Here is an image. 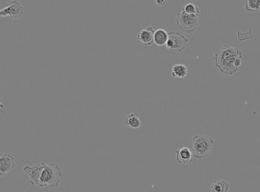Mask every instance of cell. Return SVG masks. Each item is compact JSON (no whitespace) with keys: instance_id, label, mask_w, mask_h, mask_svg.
Here are the masks:
<instances>
[{"instance_id":"obj_16","label":"cell","mask_w":260,"mask_h":192,"mask_svg":"<svg viewBox=\"0 0 260 192\" xmlns=\"http://www.w3.org/2000/svg\"><path fill=\"white\" fill-rule=\"evenodd\" d=\"M260 8V0H246L245 10L250 13H257Z\"/></svg>"},{"instance_id":"obj_13","label":"cell","mask_w":260,"mask_h":192,"mask_svg":"<svg viewBox=\"0 0 260 192\" xmlns=\"http://www.w3.org/2000/svg\"><path fill=\"white\" fill-rule=\"evenodd\" d=\"M229 184L223 180L216 179L210 187L211 192H228L229 191Z\"/></svg>"},{"instance_id":"obj_1","label":"cell","mask_w":260,"mask_h":192,"mask_svg":"<svg viewBox=\"0 0 260 192\" xmlns=\"http://www.w3.org/2000/svg\"><path fill=\"white\" fill-rule=\"evenodd\" d=\"M215 66L225 75H233L243 63V53L235 47L223 45L216 50L214 55Z\"/></svg>"},{"instance_id":"obj_8","label":"cell","mask_w":260,"mask_h":192,"mask_svg":"<svg viewBox=\"0 0 260 192\" xmlns=\"http://www.w3.org/2000/svg\"><path fill=\"white\" fill-rule=\"evenodd\" d=\"M14 160V157L8 152H4L0 155V178L14 169L16 166Z\"/></svg>"},{"instance_id":"obj_18","label":"cell","mask_w":260,"mask_h":192,"mask_svg":"<svg viewBox=\"0 0 260 192\" xmlns=\"http://www.w3.org/2000/svg\"><path fill=\"white\" fill-rule=\"evenodd\" d=\"M155 2L158 5H163V4H166V0H156Z\"/></svg>"},{"instance_id":"obj_12","label":"cell","mask_w":260,"mask_h":192,"mask_svg":"<svg viewBox=\"0 0 260 192\" xmlns=\"http://www.w3.org/2000/svg\"><path fill=\"white\" fill-rule=\"evenodd\" d=\"M189 69L186 65L183 64H177L174 65L172 69V76L174 78H184L188 75Z\"/></svg>"},{"instance_id":"obj_11","label":"cell","mask_w":260,"mask_h":192,"mask_svg":"<svg viewBox=\"0 0 260 192\" xmlns=\"http://www.w3.org/2000/svg\"><path fill=\"white\" fill-rule=\"evenodd\" d=\"M124 125L132 128H137L141 125V122L139 119L138 113H132L128 115L123 122Z\"/></svg>"},{"instance_id":"obj_17","label":"cell","mask_w":260,"mask_h":192,"mask_svg":"<svg viewBox=\"0 0 260 192\" xmlns=\"http://www.w3.org/2000/svg\"><path fill=\"white\" fill-rule=\"evenodd\" d=\"M4 116H5V107L4 104L0 101V121L4 119Z\"/></svg>"},{"instance_id":"obj_2","label":"cell","mask_w":260,"mask_h":192,"mask_svg":"<svg viewBox=\"0 0 260 192\" xmlns=\"http://www.w3.org/2000/svg\"><path fill=\"white\" fill-rule=\"evenodd\" d=\"M62 178L63 172L57 163H45L39 175L38 187L40 188H56L61 183Z\"/></svg>"},{"instance_id":"obj_10","label":"cell","mask_w":260,"mask_h":192,"mask_svg":"<svg viewBox=\"0 0 260 192\" xmlns=\"http://www.w3.org/2000/svg\"><path fill=\"white\" fill-rule=\"evenodd\" d=\"M154 33L155 31L152 26L147 27L139 31L137 35V39L146 46H151L154 43Z\"/></svg>"},{"instance_id":"obj_14","label":"cell","mask_w":260,"mask_h":192,"mask_svg":"<svg viewBox=\"0 0 260 192\" xmlns=\"http://www.w3.org/2000/svg\"><path fill=\"white\" fill-rule=\"evenodd\" d=\"M168 32L164 29H158L154 33V43L158 46H164L167 42Z\"/></svg>"},{"instance_id":"obj_4","label":"cell","mask_w":260,"mask_h":192,"mask_svg":"<svg viewBox=\"0 0 260 192\" xmlns=\"http://www.w3.org/2000/svg\"><path fill=\"white\" fill-rule=\"evenodd\" d=\"M176 25L183 32L192 34L199 26V17L196 15H190L181 10L176 17Z\"/></svg>"},{"instance_id":"obj_5","label":"cell","mask_w":260,"mask_h":192,"mask_svg":"<svg viewBox=\"0 0 260 192\" xmlns=\"http://www.w3.org/2000/svg\"><path fill=\"white\" fill-rule=\"evenodd\" d=\"M189 40L186 36L175 31L168 32V39L166 42V48L169 51L181 53L187 48Z\"/></svg>"},{"instance_id":"obj_9","label":"cell","mask_w":260,"mask_h":192,"mask_svg":"<svg viewBox=\"0 0 260 192\" xmlns=\"http://www.w3.org/2000/svg\"><path fill=\"white\" fill-rule=\"evenodd\" d=\"M193 152L188 146H184L176 151V162L179 164H188L193 161Z\"/></svg>"},{"instance_id":"obj_7","label":"cell","mask_w":260,"mask_h":192,"mask_svg":"<svg viewBox=\"0 0 260 192\" xmlns=\"http://www.w3.org/2000/svg\"><path fill=\"white\" fill-rule=\"evenodd\" d=\"M45 163H45V162H40V163H36L33 166H24L23 172L28 175L31 185L38 187L39 175H40L41 171L43 169Z\"/></svg>"},{"instance_id":"obj_15","label":"cell","mask_w":260,"mask_h":192,"mask_svg":"<svg viewBox=\"0 0 260 192\" xmlns=\"http://www.w3.org/2000/svg\"><path fill=\"white\" fill-rule=\"evenodd\" d=\"M182 11L184 13L190 15H198L199 14V9L198 7L197 4L193 1H189L185 4L182 8Z\"/></svg>"},{"instance_id":"obj_3","label":"cell","mask_w":260,"mask_h":192,"mask_svg":"<svg viewBox=\"0 0 260 192\" xmlns=\"http://www.w3.org/2000/svg\"><path fill=\"white\" fill-rule=\"evenodd\" d=\"M214 140L206 134H196L193 137V156L196 159L205 158L211 152Z\"/></svg>"},{"instance_id":"obj_6","label":"cell","mask_w":260,"mask_h":192,"mask_svg":"<svg viewBox=\"0 0 260 192\" xmlns=\"http://www.w3.org/2000/svg\"><path fill=\"white\" fill-rule=\"evenodd\" d=\"M24 7L19 1L16 0L10 1L7 7L0 10V17L9 16L10 19H20L24 14Z\"/></svg>"}]
</instances>
